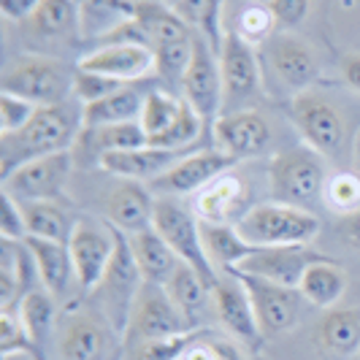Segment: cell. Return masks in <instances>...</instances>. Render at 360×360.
Wrapping results in <instances>:
<instances>
[{
    "label": "cell",
    "instance_id": "1",
    "mask_svg": "<svg viewBox=\"0 0 360 360\" xmlns=\"http://www.w3.org/2000/svg\"><path fill=\"white\" fill-rule=\"evenodd\" d=\"M84 127L82 111L68 103L60 106H38L36 117L19 133L0 136V179H6L19 165L46 158L54 152H65Z\"/></svg>",
    "mask_w": 360,
    "mask_h": 360
},
{
    "label": "cell",
    "instance_id": "2",
    "mask_svg": "<svg viewBox=\"0 0 360 360\" xmlns=\"http://www.w3.org/2000/svg\"><path fill=\"white\" fill-rule=\"evenodd\" d=\"M320 228L323 222L314 212L279 200L257 203L236 222V231L250 247H309Z\"/></svg>",
    "mask_w": 360,
    "mask_h": 360
},
{
    "label": "cell",
    "instance_id": "3",
    "mask_svg": "<svg viewBox=\"0 0 360 360\" xmlns=\"http://www.w3.org/2000/svg\"><path fill=\"white\" fill-rule=\"evenodd\" d=\"M325 158L311 146L276 152L269 162V187L274 200L298 209H314L325 198Z\"/></svg>",
    "mask_w": 360,
    "mask_h": 360
},
{
    "label": "cell",
    "instance_id": "4",
    "mask_svg": "<svg viewBox=\"0 0 360 360\" xmlns=\"http://www.w3.org/2000/svg\"><path fill=\"white\" fill-rule=\"evenodd\" d=\"M0 92L25 98L36 106H60L73 95V73L54 57H19L3 71Z\"/></svg>",
    "mask_w": 360,
    "mask_h": 360
},
{
    "label": "cell",
    "instance_id": "5",
    "mask_svg": "<svg viewBox=\"0 0 360 360\" xmlns=\"http://www.w3.org/2000/svg\"><path fill=\"white\" fill-rule=\"evenodd\" d=\"M155 217H152V228L168 241V247L179 255L181 263L193 266L200 274V279L214 288L219 282V271L212 266V260L206 257L203 241H200V222L193 212H187L179 200L155 195Z\"/></svg>",
    "mask_w": 360,
    "mask_h": 360
},
{
    "label": "cell",
    "instance_id": "6",
    "mask_svg": "<svg viewBox=\"0 0 360 360\" xmlns=\"http://www.w3.org/2000/svg\"><path fill=\"white\" fill-rule=\"evenodd\" d=\"M114 238H117L114 257H111L106 276L101 279V285L95 288V292L101 295V304L106 309V320L114 325V330H120L125 336L133 304H136L139 292L144 288V274H141L139 263H136V255L130 250L127 233L114 228Z\"/></svg>",
    "mask_w": 360,
    "mask_h": 360
},
{
    "label": "cell",
    "instance_id": "7",
    "mask_svg": "<svg viewBox=\"0 0 360 360\" xmlns=\"http://www.w3.org/2000/svg\"><path fill=\"white\" fill-rule=\"evenodd\" d=\"M184 330H193L187 320L181 317L176 304L171 301L168 290L160 285L144 282V288L139 292L130 320L125 328V349L136 347L141 342H152V339H165V336H176Z\"/></svg>",
    "mask_w": 360,
    "mask_h": 360
},
{
    "label": "cell",
    "instance_id": "8",
    "mask_svg": "<svg viewBox=\"0 0 360 360\" xmlns=\"http://www.w3.org/2000/svg\"><path fill=\"white\" fill-rule=\"evenodd\" d=\"M290 120L301 139L323 158H339L344 146V120L320 92H295L290 101Z\"/></svg>",
    "mask_w": 360,
    "mask_h": 360
},
{
    "label": "cell",
    "instance_id": "9",
    "mask_svg": "<svg viewBox=\"0 0 360 360\" xmlns=\"http://www.w3.org/2000/svg\"><path fill=\"white\" fill-rule=\"evenodd\" d=\"M228 274L236 276L247 290L263 336H279L298 325L304 295L295 288H285V285H276V282H269L255 274H244V271H228Z\"/></svg>",
    "mask_w": 360,
    "mask_h": 360
},
{
    "label": "cell",
    "instance_id": "10",
    "mask_svg": "<svg viewBox=\"0 0 360 360\" xmlns=\"http://www.w3.org/2000/svg\"><path fill=\"white\" fill-rule=\"evenodd\" d=\"M179 84L184 92V101L198 111L203 125H214L222 117V106H225L219 57L209 46V41L198 33H195V44H193V60H190Z\"/></svg>",
    "mask_w": 360,
    "mask_h": 360
},
{
    "label": "cell",
    "instance_id": "11",
    "mask_svg": "<svg viewBox=\"0 0 360 360\" xmlns=\"http://www.w3.org/2000/svg\"><path fill=\"white\" fill-rule=\"evenodd\" d=\"M63 360H120L125 352V339L111 323L92 314H73L60 333Z\"/></svg>",
    "mask_w": 360,
    "mask_h": 360
},
{
    "label": "cell",
    "instance_id": "12",
    "mask_svg": "<svg viewBox=\"0 0 360 360\" xmlns=\"http://www.w3.org/2000/svg\"><path fill=\"white\" fill-rule=\"evenodd\" d=\"M114 228L111 225H98L92 219H79L73 236L68 241L71 250L73 271H76V285L87 292H95V288L101 285V279L106 276L108 263L114 257Z\"/></svg>",
    "mask_w": 360,
    "mask_h": 360
},
{
    "label": "cell",
    "instance_id": "13",
    "mask_svg": "<svg viewBox=\"0 0 360 360\" xmlns=\"http://www.w3.org/2000/svg\"><path fill=\"white\" fill-rule=\"evenodd\" d=\"M73 168L71 149L65 152H54L46 158H36V160L19 165L17 171H11L3 181V190L11 193L17 200L27 203V200H54Z\"/></svg>",
    "mask_w": 360,
    "mask_h": 360
},
{
    "label": "cell",
    "instance_id": "14",
    "mask_svg": "<svg viewBox=\"0 0 360 360\" xmlns=\"http://www.w3.org/2000/svg\"><path fill=\"white\" fill-rule=\"evenodd\" d=\"M233 165V158H228L219 149H200L193 155H184L174 168H168L162 176L149 181V190L165 198L193 195V193H200L206 184H212L217 176H222L225 171H231Z\"/></svg>",
    "mask_w": 360,
    "mask_h": 360
},
{
    "label": "cell",
    "instance_id": "15",
    "mask_svg": "<svg viewBox=\"0 0 360 360\" xmlns=\"http://www.w3.org/2000/svg\"><path fill=\"white\" fill-rule=\"evenodd\" d=\"M219 73H222V95L225 106L222 114H228L231 106H241L260 90V68L252 44H247L236 30H225V41L219 49Z\"/></svg>",
    "mask_w": 360,
    "mask_h": 360
},
{
    "label": "cell",
    "instance_id": "16",
    "mask_svg": "<svg viewBox=\"0 0 360 360\" xmlns=\"http://www.w3.org/2000/svg\"><path fill=\"white\" fill-rule=\"evenodd\" d=\"M212 136L219 152H225L236 162L250 160L266 152L271 144V127L263 114L252 108H238L228 111L212 125Z\"/></svg>",
    "mask_w": 360,
    "mask_h": 360
},
{
    "label": "cell",
    "instance_id": "17",
    "mask_svg": "<svg viewBox=\"0 0 360 360\" xmlns=\"http://www.w3.org/2000/svg\"><path fill=\"white\" fill-rule=\"evenodd\" d=\"M328 255L314 252L311 247H255L236 269L231 271H244V274H255L263 276L269 282L285 285V288H295L301 285L304 274L311 263H320ZM228 274V271H225Z\"/></svg>",
    "mask_w": 360,
    "mask_h": 360
},
{
    "label": "cell",
    "instance_id": "18",
    "mask_svg": "<svg viewBox=\"0 0 360 360\" xmlns=\"http://www.w3.org/2000/svg\"><path fill=\"white\" fill-rule=\"evenodd\" d=\"M212 304H214L219 323L225 325L238 342L252 347V349L263 344V330L257 323L252 301L236 276H231V274L219 276V282L212 288Z\"/></svg>",
    "mask_w": 360,
    "mask_h": 360
},
{
    "label": "cell",
    "instance_id": "19",
    "mask_svg": "<svg viewBox=\"0 0 360 360\" xmlns=\"http://www.w3.org/2000/svg\"><path fill=\"white\" fill-rule=\"evenodd\" d=\"M76 68L130 84L155 71V54L144 44H106L95 52L79 57Z\"/></svg>",
    "mask_w": 360,
    "mask_h": 360
},
{
    "label": "cell",
    "instance_id": "20",
    "mask_svg": "<svg viewBox=\"0 0 360 360\" xmlns=\"http://www.w3.org/2000/svg\"><path fill=\"white\" fill-rule=\"evenodd\" d=\"M247 181L233 171H225L212 184H206L193 200V214L200 222H219V225H236L247 214Z\"/></svg>",
    "mask_w": 360,
    "mask_h": 360
},
{
    "label": "cell",
    "instance_id": "21",
    "mask_svg": "<svg viewBox=\"0 0 360 360\" xmlns=\"http://www.w3.org/2000/svg\"><path fill=\"white\" fill-rule=\"evenodd\" d=\"M187 155V149H160V146H139V149H125V152H108L101 158V168L120 176V179L133 181H155L162 176L168 168Z\"/></svg>",
    "mask_w": 360,
    "mask_h": 360
},
{
    "label": "cell",
    "instance_id": "22",
    "mask_svg": "<svg viewBox=\"0 0 360 360\" xmlns=\"http://www.w3.org/2000/svg\"><path fill=\"white\" fill-rule=\"evenodd\" d=\"M155 200H158L155 193L144 181L122 179V184H117L114 193L106 198V222L127 236L146 231L152 228Z\"/></svg>",
    "mask_w": 360,
    "mask_h": 360
},
{
    "label": "cell",
    "instance_id": "23",
    "mask_svg": "<svg viewBox=\"0 0 360 360\" xmlns=\"http://www.w3.org/2000/svg\"><path fill=\"white\" fill-rule=\"evenodd\" d=\"M269 63L276 76L295 92H307L320 76L314 52L301 38L290 36V33L274 36V41L269 44Z\"/></svg>",
    "mask_w": 360,
    "mask_h": 360
},
{
    "label": "cell",
    "instance_id": "24",
    "mask_svg": "<svg viewBox=\"0 0 360 360\" xmlns=\"http://www.w3.org/2000/svg\"><path fill=\"white\" fill-rule=\"evenodd\" d=\"M127 238H130V250L136 255V263H139V269L144 274V282L165 288L168 279L181 266L179 255L168 247V241L155 228L139 231V233L127 236Z\"/></svg>",
    "mask_w": 360,
    "mask_h": 360
},
{
    "label": "cell",
    "instance_id": "25",
    "mask_svg": "<svg viewBox=\"0 0 360 360\" xmlns=\"http://www.w3.org/2000/svg\"><path fill=\"white\" fill-rule=\"evenodd\" d=\"M25 244L30 247V252L36 257L38 276H41L44 290H49L54 298H63L71 290V282L76 279L68 244L46 241V238H33V236H27Z\"/></svg>",
    "mask_w": 360,
    "mask_h": 360
},
{
    "label": "cell",
    "instance_id": "26",
    "mask_svg": "<svg viewBox=\"0 0 360 360\" xmlns=\"http://www.w3.org/2000/svg\"><path fill=\"white\" fill-rule=\"evenodd\" d=\"M298 292L304 295V301L317 309H336V304L347 292V271L333 260L325 257L320 263H311L298 285Z\"/></svg>",
    "mask_w": 360,
    "mask_h": 360
},
{
    "label": "cell",
    "instance_id": "27",
    "mask_svg": "<svg viewBox=\"0 0 360 360\" xmlns=\"http://www.w3.org/2000/svg\"><path fill=\"white\" fill-rule=\"evenodd\" d=\"M314 342L330 355H355L360 349V309H328L314 328Z\"/></svg>",
    "mask_w": 360,
    "mask_h": 360
},
{
    "label": "cell",
    "instance_id": "28",
    "mask_svg": "<svg viewBox=\"0 0 360 360\" xmlns=\"http://www.w3.org/2000/svg\"><path fill=\"white\" fill-rule=\"evenodd\" d=\"M144 98L136 87H120L111 92L108 98L82 106V122L84 127H106V125H122V122H141V111H144Z\"/></svg>",
    "mask_w": 360,
    "mask_h": 360
},
{
    "label": "cell",
    "instance_id": "29",
    "mask_svg": "<svg viewBox=\"0 0 360 360\" xmlns=\"http://www.w3.org/2000/svg\"><path fill=\"white\" fill-rule=\"evenodd\" d=\"M168 295L171 301L176 304V309L181 311V317L187 320L190 328H200V320H203V311H206V304L212 298V288L200 279V274L193 266L181 263L176 274L168 279Z\"/></svg>",
    "mask_w": 360,
    "mask_h": 360
},
{
    "label": "cell",
    "instance_id": "30",
    "mask_svg": "<svg viewBox=\"0 0 360 360\" xmlns=\"http://www.w3.org/2000/svg\"><path fill=\"white\" fill-rule=\"evenodd\" d=\"M22 212H25L27 236L46 238V241H60V244L71 241L73 228L79 222V219H71V212H65L54 200H27V203H22Z\"/></svg>",
    "mask_w": 360,
    "mask_h": 360
},
{
    "label": "cell",
    "instance_id": "31",
    "mask_svg": "<svg viewBox=\"0 0 360 360\" xmlns=\"http://www.w3.org/2000/svg\"><path fill=\"white\" fill-rule=\"evenodd\" d=\"M200 241L212 266L222 274L236 269L255 250L238 236L236 225H219V222H200Z\"/></svg>",
    "mask_w": 360,
    "mask_h": 360
},
{
    "label": "cell",
    "instance_id": "32",
    "mask_svg": "<svg viewBox=\"0 0 360 360\" xmlns=\"http://www.w3.org/2000/svg\"><path fill=\"white\" fill-rule=\"evenodd\" d=\"M133 17H136L133 0H82L79 3V19H82L84 38L111 36Z\"/></svg>",
    "mask_w": 360,
    "mask_h": 360
},
{
    "label": "cell",
    "instance_id": "33",
    "mask_svg": "<svg viewBox=\"0 0 360 360\" xmlns=\"http://www.w3.org/2000/svg\"><path fill=\"white\" fill-rule=\"evenodd\" d=\"M25 27L38 38H63L82 33L79 3L76 0H46L33 17L25 22Z\"/></svg>",
    "mask_w": 360,
    "mask_h": 360
},
{
    "label": "cell",
    "instance_id": "34",
    "mask_svg": "<svg viewBox=\"0 0 360 360\" xmlns=\"http://www.w3.org/2000/svg\"><path fill=\"white\" fill-rule=\"evenodd\" d=\"M174 11L179 14L198 36L209 41V46L219 54L225 30H222V0H179L174 6Z\"/></svg>",
    "mask_w": 360,
    "mask_h": 360
},
{
    "label": "cell",
    "instance_id": "35",
    "mask_svg": "<svg viewBox=\"0 0 360 360\" xmlns=\"http://www.w3.org/2000/svg\"><path fill=\"white\" fill-rule=\"evenodd\" d=\"M17 311H19L22 325H25V330H27V336L33 339V344H36V347L44 344V339H46L49 330H52L54 314H57L52 292H49V290H30L27 295L19 298Z\"/></svg>",
    "mask_w": 360,
    "mask_h": 360
},
{
    "label": "cell",
    "instance_id": "36",
    "mask_svg": "<svg viewBox=\"0 0 360 360\" xmlns=\"http://www.w3.org/2000/svg\"><path fill=\"white\" fill-rule=\"evenodd\" d=\"M87 139L92 144V152L98 160L108 152H125V149H139L149 144V136L141 122H122V125H106V127H84Z\"/></svg>",
    "mask_w": 360,
    "mask_h": 360
},
{
    "label": "cell",
    "instance_id": "37",
    "mask_svg": "<svg viewBox=\"0 0 360 360\" xmlns=\"http://www.w3.org/2000/svg\"><path fill=\"white\" fill-rule=\"evenodd\" d=\"M206 333H209L206 328H193V330H184V333H176V336L141 342L127 349V360H184L190 347L200 342Z\"/></svg>",
    "mask_w": 360,
    "mask_h": 360
},
{
    "label": "cell",
    "instance_id": "38",
    "mask_svg": "<svg viewBox=\"0 0 360 360\" xmlns=\"http://www.w3.org/2000/svg\"><path fill=\"white\" fill-rule=\"evenodd\" d=\"M181 103H184V98H176L171 92H162V90L149 92L144 98V111H141V125H144L146 136L149 139L160 136L162 130L179 117Z\"/></svg>",
    "mask_w": 360,
    "mask_h": 360
},
{
    "label": "cell",
    "instance_id": "39",
    "mask_svg": "<svg viewBox=\"0 0 360 360\" xmlns=\"http://www.w3.org/2000/svg\"><path fill=\"white\" fill-rule=\"evenodd\" d=\"M200 127H203V120L198 117V111L184 101L179 117L165 127L160 136L149 139V144L160 146V149H187L200 136Z\"/></svg>",
    "mask_w": 360,
    "mask_h": 360
},
{
    "label": "cell",
    "instance_id": "40",
    "mask_svg": "<svg viewBox=\"0 0 360 360\" xmlns=\"http://www.w3.org/2000/svg\"><path fill=\"white\" fill-rule=\"evenodd\" d=\"M325 200L333 212L352 214L360 209V174L355 171H336L325 184Z\"/></svg>",
    "mask_w": 360,
    "mask_h": 360
},
{
    "label": "cell",
    "instance_id": "41",
    "mask_svg": "<svg viewBox=\"0 0 360 360\" xmlns=\"http://www.w3.org/2000/svg\"><path fill=\"white\" fill-rule=\"evenodd\" d=\"M274 27H276V17L269 3H252L236 19V33L247 44H263L266 38H271Z\"/></svg>",
    "mask_w": 360,
    "mask_h": 360
},
{
    "label": "cell",
    "instance_id": "42",
    "mask_svg": "<svg viewBox=\"0 0 360 360\" xmlns=\"http://www.w3.org/2000/svg\"><path fill=\"white\" fill-rule=\"evenodd\" d=\"M120 87H125V82H117V79H108V76H101V73H90V71H73V98L82 101V106H90V103H98L108 98L111 92H117Z\"/></svg>",
    "mask_w": 360,
    "mask_h": 360
},
{
    "label": "cell",
    "instance_id": "43",
    "mask_svg": "<svg viewBox=\"0 0 360 360\" xmlns=\"http://www.w3.org/2000/svg\"><path fill=\"white\" fill-rule=\"evenodd\" d=\"M36 344L27 336L25 325L19 320L17 309H3L0 311V355H17V352H33Z\"/></svg>",
    "mask_w": 360,
    "mask_h": 360
},
{
    "label": "cell",
    "instance_id": "44",
    "mask_svg": "<svg viewBox=\"0 0 360 360\" xmlns=\"http://www.w3.org/2000/svg\"><path fill=\"white\" fill-rule=\"evenodd\" d=\"M36 103H30L25 98H17V95H8V92H0V136L19 133L22 127L36 117Z\"/></svg>",
    "mask_w": 360,
    "mask_h": 360
},
{
    "label": "cell",
    "instance_id": "45",
    "mask_svg": "<svg viewBox=\"0 0 360 360\" xmlns=\"http://www.w3.org/2000/svg\"><path fill=\"white\" fill-rule=\"evenodd\" d=\"M0 236L11 241H25L27 238V225H25V212L11 193H0Z\"/></svg>",
    "mask_w": 360,
    "mask_h": 360
},
{
    "label": "cell",
    "instance_id": "46",
    "mask_svg": "<svg viewBox=\"0 0 360 360\" xmlns=\"http://www.w3.org/2000/svg\"><path fill=\"white\" fill-rule=\"evenodd\" d=\"M269 6L282 30L298 27L309 14V0H271Z\"/></svg>",
    "mask_w": 360,
    "mask_h": 360
},
{
    "label": "cell",
    "instance_id": "47",
    "mask_svg": "<svg viewBox=\"0 0 360 360\" xmlns=\"http://www.w3.org/2000/svg\"><path fill=\"white\" fill-rule=\"evenodd\" d=\"M184 360H238L236 349L231 344L212 339V333H206L200 342H195L190 347V352L184 355Z\"/></svg>",
    "mask_w": 360,
    "mask_h": 360
},
{
    "label": "cell",
    "instance_id": "48",
    "mask_svg": "<svg viewBox=\"0 0 360 360\" xmlns=\"http://www.w3.org/2000/svg\"><path fill=\"white\" fill-rule=\"evenodd\" d=\"M44 3L46 0H0V11L11 22H27Z\"/></svg>",
    "mask_w": 360,
    "mask_h": 360
},
{
    "label": "cell",
    "instance_id": "49",
    "mask_svg": "<svg viewBox=\"0 0 360 360\" xmlns=\"http://www.w3.org/2000/svg\"><path fill=\"white\" fill-rule=\"evenodd\" d=\"M339 233H342V241L347 247H352V250L360 252V209L352 212V214H344L342 225H339Z\"/></svg>",
    "mask_w": 360,
    "mask_h": 360
},
{
    "label": "cell",
    "instance_id": "50",
    "mask_svg": "<svg viewBox=\"0 0 360 360\" xmlns=\"http://www.w3.org/2000/svg\"><path fill=\"white\" fill-rule=\"evenodd\" d=\"M342 73L347 87L360 92V54H347L342 60Z\"/></svg>",
    "mask_w": 360,
    "mask_h": 360
},
{
    "label": "cell",
    "instance_id": "51",
    "mask_svg": "<svg viewBox=\"0 0 360 360\" xmlns=\"http://www.w3.org/2000/svg\"><path fill=\"white\" fill-rule=\"evenodd\" d=\"M158 3H165V6H176L179 0H158Z\"/></svg>",
    "mask_w": 360,
    "mask_h": 360
},
{
    "label": "cell",
    "instance_id": "52",
    "mask_svg": "<svg viewBox=\"0 0 360 360\" xmlns=\"http://www.w3.org/2000/svg\"><path fill=\"white\" fill-rule=\"evenodd\" d=\"M36 360H46V358H44V355H41V352H36Z\"/></svg>",
    "mask_w": 360,
    "mask_h": 360
},
{
    "label": "cell",
    "instance_id": "53",
    "mask_svg": "<svg viewBox=\"0 0 360 360\" xmlns=\"http://www.w3.org/2000/svg\"><path fill=\"white\" fill-rule=\"evenodd\" d=\"M352 360H360V349L355 352V355H352Z\"/></svg>",
    "mask_w": 360,
    "mask_h": 360
},
{
    "label": "cell",
    "instance_id": "54",
    "mask_svg": "<svg viewBox=\"0 0 360 360\" xmlns=\"http://www.w3.org/2000/svg\"><path fill=\"white\" fill-rule=\"evenodd\" d=\"M255 3H271V0H255Z\"/></svg>",
    "mask_w": 360,
    "mask_h": 360
}]
</instances>
